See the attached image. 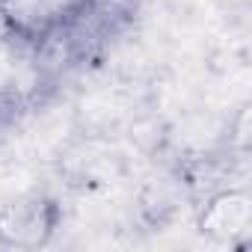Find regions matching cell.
<instances>
[{
  "label": "cell",
  "instance_id": "2",
  "mask_svg": "<svg viewBox=\"0 0 252 252\" xmlns=\"http://www.w3.org/2000/svg\"><path fill=\"white\" fill-rule=\"evenodd\" d=\"M0 234L15 246H36L51 234V222L45 220L42 205H15L0 220Z\"/></svg>",
  "mask_w": 252,
  "mask_h": 252
},
{
  "label": "cell",
  "instance_id": "1",
  "mask_svg": "<svg viewBox=\"0 0 252 252\" xmlns=\"http://www.w3.org/2000/svg\"><path fill=\"white\" fill-rule=\"evenodd\" d=\"M249 220H252L249 196H243V193H222L205 208L202 231H208L214 237H234V234L246 231Z\"/></svg>",
  "mask_w": 252,
  "mask_h": 252
}]
</instances>
